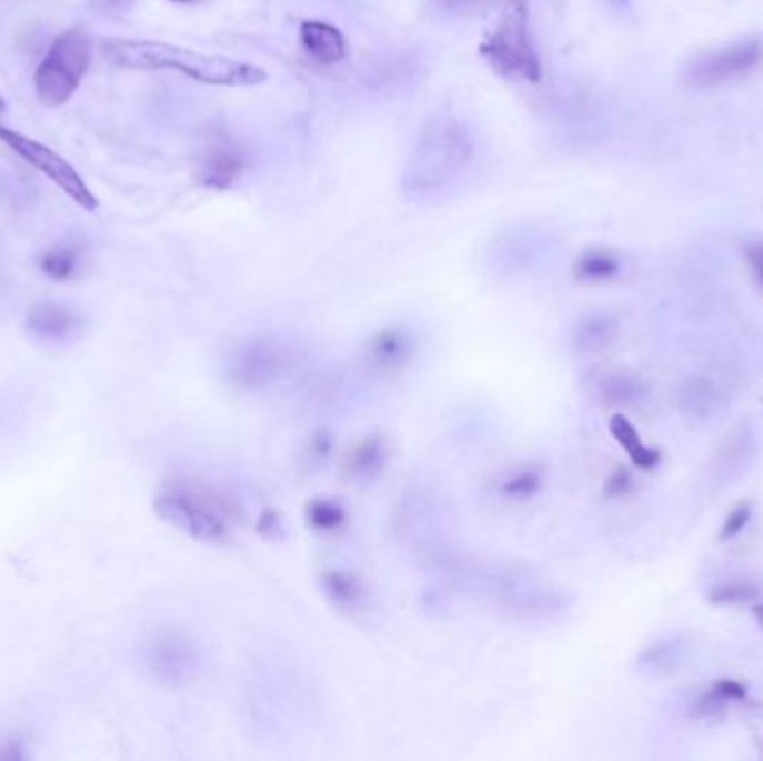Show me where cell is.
Returning a JSON list of instances; mask_svg holds the SVG:
<instances>
[{"label":"cell","mask_w":763,"mask_h":761,"mask_svg":"<svg viewBox=\"0 0 763 761\" xmlns=\"http://www.w3.org/2000/svg\"><path fill=\"white\" fill-rule=\"evenodd\" d=\"M103 57L123 70L141 72H179L192 81L214 88H252L267 81V72L252 63L234 61L228 57L201 54L188 48L159 43L112 39L103 43Z\"/></svg>","instance_id":"6da1fadb"},{"label":"cell","mask_w":763,"mask_h":761,"mask_svg":"<svg viewBox=\"0 0 763 761\" xmlns=\"http://www.w3.org/2000/svg\"><path fill=\"white\" fill-rule=\"evenodd\" d=\"M475 141L464 121L438 114L420 130L402 172L409 197H431L451 188L473 163Z\"/></svg>","instance_id":"7a4b0ae2"},{"label":"cell","mask_w":763,"mask_h":761,"mask_svg":"<svg viewBox=\"0 0 763 761\" xmlns=\"http://www.w3.org/2000/svg\"><path fill=\"white\" fill-rule=\"evenodd\" d=\"M154 512L197 543L225 545L232 541L234 507L221 491L199 480L177 478L163 482L154 495Z\"/></svg>","instance_id":"3957f363"},{"label":"cell","mask_w":763,"mask_h":761,"mask_svg":"<svg viewBox=\"0 0 763 761\" xmlns=\"http://www.w3.org/2000/svg\"><path fill=\"white\" fill-rule=\"evenodd\" d=\"M489 68L516 83H541L543 61L532 30L530 0H504L502 12L480 46Z\"/></svg>","instance_id":"277c9868"},{"label":"cell","mask_w":763,"mask_h":761,"mask_svg":"<svg viewBox=\"0 0 763 761\" xmlns=\"http://www.w3.org/2000/svg\"><path fill=\"white\" fill-rule=\"evenodd\" d=\"M92 63V41L81 28L54 39L34 72V90L46 108H63L83 83Z\"/></svg>","instance_id":"5b68a950"},{"label":"cell","mask_w":763,"mask_h":761,"mask_svg":"<svg viewBox=\"0 0 763 761\" xmlns=\"http://www.w3.org/2000/svg\"><path fill=\"white\" fill-rule=\"evenodd\" d=\"M293 364L291 347L278 336H250L237 342L223 364L225 382L239 393H262L275 387Z\"/></svg>","instance_id":"8992f818"},{"label":"cell","mask_w":763,"mask_h":761,"mask_svg":"<svg viewBox=\"0 0 763 761\" xmlns=\"http://www.w3.org/2000/svg\"><path fill=\"white\" fill-rule=\"evenodd\" d=\"M145 672L163 688H185L201 672V652L197 643L177 628L152 632L141 645Z\"/></svg>","instance_id":"52a82bcc"},{"label":"cell","mask_w":763,"mask_h":761,"mask_svg":"<svg viewBox=\"0 0 763 761\" xmlns=\"http://www.w3.org/2000/svg\"><path fill=\"white\" fill-rule=\"evenodd\" d=\"M0 143L8 146L26 163L37 168L43 177H48L66 197H70L83 210L94 212L99 208L97 194L90 190V186L83 181V177L77 172V168L70 161H66L50 146L32 139V137H26L12 128H6V126H0Z\"/></svg>","instance_id":"ba28073f"},{"label":"cell","mask_w":763,"mask_h":761,"mask_svg":"<svg viewBox=\"0 0 763 761\" xmlns=\"http://www.w3.org/2000/svg\"><path fill=\"white\" fill-rule=\"evenodd\" d=\"M763 59V46L756 39H743L732 46L696 57L685 70V83L699 90L719 88L747 77Z\"/></svg>","instance_id":"9c48e42d"},{"label":"cell","mask_w":763,"mask_h":761,"mask_svg":"<svg viewBox=\"0 0 763 761\" xmlns=\"http://www.w3.org/2000/svg\"><path fill=\"white\" fill-rule=\"evenodd\" d=\"M545 258V237L534 226H514L498 234L489 248V267L500 278L534 271Z\"/></svg>","instance_id":"30bf717a"},{"label":"cell","mask_w":763,"mask_h":761,"mask_svg":"<svg viewBox=\"0 0 763 761\" xmlns=\"http://www.w3.org/2000/svg\"><path fill=\"white\" fill-rule=\"evenodd\" d=\"M320 592L329 608L349 621H367L375 612V594L364 574L349 568H333L320 574Z\"/></svg>","instance_id":"8fae6325"},{"label":"cell","mask_w":763,"mask_h":761,"mask_svg":"<svg viewBox=\"0 0 763 761\" xmlns=\"http://www.w3.org/2000/svg\"><path fill=\"white\" fill-rule=\"evenodd\" d=\"M418 349L420 342L413 329H409L406 324H389L375 331L364 342L362 358L369 371L382 378H391L413 364V360L418 358Z\"/></svg>","instance_id":"7c38bea8"},{"label":"cell","mask_w":763,"mask_h":761,"mask_svg":"<svg viewBox=\"0 0 763 761\" xmlns=\"http://www.w3.org/2000/svg\"><path fill=\"white\" fill-rule=\"evenodd\" d=\"M426 77V61L415 50H395L380 57L367 72V86L382 97H398L415 90Z\"/></svg>","instance_id":"4fadbf2b"},{"label":"cell","mask_w":763,"mask_h":761,"mask_svg":"<svg viewBox=\"0 0 763 761\" xmlns=\"http://www.w3.org/2000/svg\"><path fill=\"white\" fill-rule=\"evenodd\" d=\"M393 447L384 433H367L351 444L344 455V473L355 482H371L384 473Z\"/></svg>","instance_id":"5bb4252c"},{"label":"cell","mask_w":763,"mask_h":761,"mask_svg":"<svg viewBox=\"0 0 763 761\" xmlns=\"http://www.w3.org/2000/svg\"><path fill=\"white\" fill-rule=\"evenodd\" d=\"M754 455H756V433L750 424H741L723 438L716 453L712 455L710 469L716 480L727 482V480L739 478V473L752 462Z\"/></svg>","instance_id":"9a60e30c"},{"label":"cell","mask_w":763,"mask_h":761,"mask_svg":"<svg viewBox=\"0 0 763 761\" xmlns=\"http://www.w3.org/2000/svg\"><path fill=\"white\" fill-rule=\"evenodd\" d=\"M300 43L320 66H338L349 57L347 37L327 21H304L300 26Z\"/></svg>","instance_id":"2e32d148"},{"label":"cell","mask_w":763,"mask_h":761,"mask_svg":"<svg viewBox=\"0 0 763 761\" xmlns=\"http://www.w3.org/2000/svg\"><path fill=\"white\" fill-rule=\"evenodd\" d=\"M243 166H245V159L239 148L225 141H214L208 146L203 154L199 177L203 186L225 190L241 177Z\"/></svg>","instance_id":"e0dca14e"},{"label":"cell","mask_w":763,"mask_h":761,"mask_svg":"<svg viewBox=\"0 0 763 761\" xmlns=\"http://www.w3.org/2000/svg\"><path fill=\"white\" fill-rule=\"evenodd\" d=\"M28 329L41 340L63 342L81 331V318L63 304L43 302L30 311Z\"/></svg>","instance_id":"ac0fdd59"},{"label":"cell","mask_w":763,"mask_h":761,"mask_svg":"<svg viewBox=\"0 0 763 761\" xmlns=\"http://www.w3.org/2000/svg\"><path fill=\"white\" fill-rule=\"evenodd\" d=\"M679 409L687 420L705 422L725 409V398L712 380L690 378L679 389Z\"/></svg>","instance_id":"d6986e66"},{"label":"cell","mask_w":763,"mask_h":761,"mask_svg":"<svg viewBox=\"0 0 763 761\" xmlns=\"http://www.w3.org/2000/svg\"><path fill=\"white\" fill-rule=\"evenodd\" d=\"M545 487V469L539 462H521L498 480V495L509 504H528Z\"/></svg>","instance_id":"ffe728a7"},{"label":"cell","mask_w":763,"mask_h":761,"mask_svg":"<svg viewBox=\"0 0 763 761\" xmlns=\"http://www.w3.org/2000/svg\"><path fill=\"white\" fill-rule=\"evenodd\" d=\"M304 521L307 528L320 537H338L349 525V510L342 500L320 495L307 502Z\"/></svg>","instance_id":"44dd1931"},{"label":"cell","mask_w":763,"mask_h":761,"mask_svg":"<svg viewBox=\"0 0 763 761\" xmlns=\"http://www.w3.org/2000/svg\"><path fill=\"white\" fill-rule=\"evenodd\" d=\"M619 338V320L608 313H592L583 318L574 329V347L581 353H601L610 349Z\"/></svg>","instance_id":"7402d4cb"},{"label":"cell","mask_w":763,"mask_h":761,"mask_svg":"<svg viewBox=\"0 0 763 761\" xmlns=\"http://www.w3.org/2000/svg\"><path fill=\"white\" fill-rule=\"evenodd\" d=\"M610 431L616 438V442L628 451V455L632 458V462L641 469H652L659 464V451L650 449L647 444H643L636 427L625 418V415H612L610 420Z\"/></svg>","instance_id":"603a6c76"},{"label":"cell","mask_w":763,"mask_h":761,"mask_svg":"<svg viewBox=\"0 0 763 761\" xmlns=\"http://www.w3.org/2000/svg\"><path fill=\"white\" fill-rule=\"evenodd\" d=\"M79 267H81V248L70 241H63L46 250L39 260V269L43 271V276L57 282L72 280L79 273Z\"/></svg>","instance_id":"cb8c5ba5"},{"label":"cell","mask_w":763,"mask_h":761,"mask_svg":"<svg viewBox=\"0 0 763 761\" xmlns=\"http://www.w3.org/2000/svg\"><path fill=\"white\" fill-rule=\"evenodd\" d=\"M621 273V260L612 250L592 248L576 260V278L581 282H608Z\"/></svg>","instance_id":"d4e9b609"},{"label":"cell","mask_w":763,"mask_h":761,"mask_svg":"<svg viewBox=\"0 0 763 761\" xmlns=\"http://www.w3.org/2000/svg\"><path fill=\"white\" fill-rule=\"evenodd\" d=\"M599 395L610 407H632L643 398V384L630 373H608L599 380Z\"/></svg>","instance_id":"484cf974"},{"label":"cell","mask_w":763,"mask_h":761,"mask_svg":"<svg viewBox=\"0 0 763 761\" xmlns=\"http://www.w3.org/2000/svg\"><path fill=\"white\" fill-rule=\"evenodd\" d=\"M495 3L500 0H424V10L435 21H466Z\"/></svg>","instance_id":"4316f807"},{"label":"cell","mask_w":763,"mask_h":761,"mask_svg":"<svg viewBox=\"0 0 763 761\" xmlns=\"http://www.w3.org/2000/svg\"><path fill=\"white\" fill-rule=\"evenodd\" d=\"M759 597V590L752 583H723L710 592V601L725 605V603H745Z\"/></svg>","instance_id":"83f0119b"},{"label":"cell","mask_w":763,"mask_h":761,"mask_svg":"<svg viewBox=\"0 0 763 761\" xmlns=\"http://www.w3.org/2000/svg\"><path fill=\"white\" fill-rule=\"evenodd\" d=\"M258 534L269 543H282L287 539V528L275 510H264L258 521Z\"/></svg>","instance_id":"f1b7e54d"},{"label":"cell","mask_w":763,"mask_h":761,"mask_svg":"<svg viewBox=\"0 0 763 761\" xmlns=\"http://www.w3.org/2000/svg\"><path fill=\"white\" fill-rule=\"evenodd\" d=\"M750 517H752V507H750L747 502H743V504H736L734 510L730 512L727 521L723 523L719 539H721V541H727V539H734L736 534H741V530L747 525Z\"/></svg>","instance_id":"f546056e"},{"label":"cell","mask_w":763,"mask_h":761,"mask_svg":"<svg viewBox=\"0 0 763 761\" xmlns=\"http://www.w3.org/2000/svg\"><path fill=\"white\" fill-rule=\"evenodd\" d=\"M333 451V435L329 431H318L311 435L309 440V447H307V458L318 464V462H324Z\"/></svg>","instance_id":"4dcf8cb0"},{"label":"cell","mask_w":763,"mask_h":761,"mask_svg":"<svg viewBox=\"0 0 763 761\" xmlns=\"http://www.w3.org/2000/svg\"><path fill=\"white\" fill-rule=\"evenodd\" d=\"M745 260L756 278V282L763 287V243H752L745 250Z\"/></svg>","instance_id":"1f68e13d"},{"label":"cell","mask_w":763,"mask_h":761,"mask_svg":"<svg viewBox=\"0 0 763 761\" xmlns=\"http://www.w3.org/2000/svg\"><path fill=\"white\" fill-rule=\"evenodd\" d=\"M614 10H625L630 6V0H608Z\"/></svg>","instance_id":"d6a6232c"},{"label":"cell","mask_w":763,"mask_h":761,"mask_svg":"<svg viewBox=\"0 0 763 761\" xmlns=\"http://www.w3.org/2000/svg\"><path fill=\"white\" fill-rule=\"evenodd\" d=\"M754 617H756L759 625L763 628V605H756V608H754Z\"/></svg>","instance_id":"836d02e7"},{"label":"cell","mask_w":763,"mask_h":761,"mask_svg":"<svg viewBox=\"0 0 763 761\" xmlns=\"http://www.w3.org/2000/svg\"><path fill=\"white\" fill-rule=\"evenodd\" d=\"M170 3H177V6H190V3H197V0H170Z\"/></svg>","instance_id":"e575fe53"},{"label":"cell","mask_w":763,"mask_h":761,"mask_svg":"<svg viewBox=\"0 0 763 761\" xmlns=\"http://www.w3.org/2000/svg\"><path fill=\"white\" fill-rule=\"evenodd\" d=\"M8 110V101L3 99V94H0V112H6Z\"/></svg>","instance_id":"d590c367"}]
</instances>
